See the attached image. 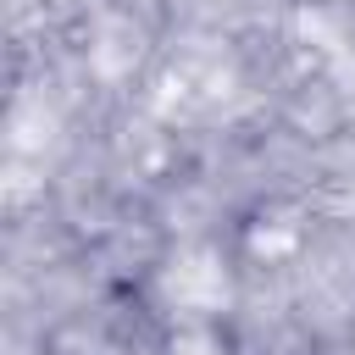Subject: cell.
<instances>
[{"label": "cell", "instance_id": "1", "mask_svg": "<svg viewBox=\"0 0 355 355\" xmlns=\"http://www.w3.org/2000/svg\"><path fill=\"white\" fill-rule=\"evenodd\" d=\"M161 355H239V349H233V338L222 327H183V333L166 338Z\"/></svg>", "mask_w": 355, "mask_h": 355}]
</instances>
